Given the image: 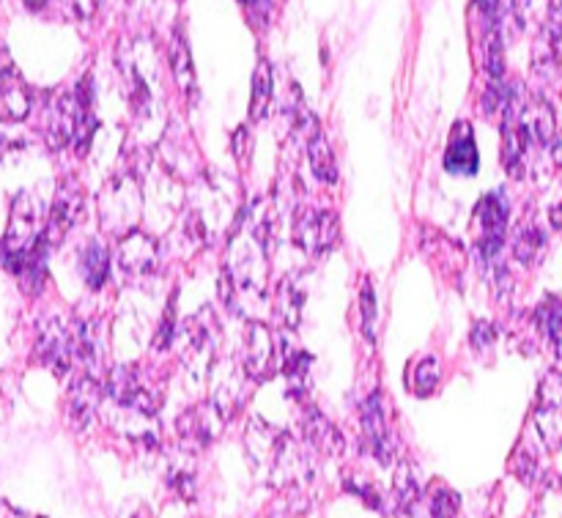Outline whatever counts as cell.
Instances as JSON below:
<instances>
[{
	"mask_svg": "<svg viewBox=\"0 0 562 518\" xmlns=\"http://www.w3.org/2000/svg\"><path fill=\"white\" fill-rule=\"evenodd\" d=\"M305 146H307V162H311L316 179L322 181V184H335V181H338V162H335V154L333 148H329L327 137L318 132V135H313Z\"/></svg>",
	"mask_w": 562,
	"mask_h": 518,
	"instance_id": "24",
	"label": "cell"
},
{
	"mask_svg": "<svg viewBox=\"0 0 562 518\" xmlns=\"http://www.w3.org/2000/svg\"><path fill=\"white\" fill-rule=\"evenodd\" d=\"M5 518H25V516L16 514V510H11V508H5Z\"/></svg>",
	"mask_w": 562,
	"mask_h": 518,
	"instance_id": "43",
	"label": "cell"
},
{
	"mask_svg": "<svg viewBox=\"0 0 562 518\" xmlns=\"http://www.w3.org/2000/svg\"><path fill=\"white\" fill-rule=\"evenodd\" d=\"M274 77L269 60H258L256 71H252V93H250V121L267 119L269 104H272Z\"/></svg>",
	"mask_w": 562,
	"mask_h": 518,
	"instance_id": "23",
	"label": "cell"
},
{
	"mask_svg": "<svg viewBox=\"0 0 562 518\" xmlns=\"http://www.w3.org/2000/svg\"><path fill=\"white\" fill-rule=\"evenodd\" d=\"M532 423H536V431L547 450L554 453L562 448V373L549 371L543 376Z\"/></svg>",
	"mask_w": 562,
	"mask_h": 518,
	"instance_id": "9",
	"label": "cell"
},
{
	"mask_svg": "<svg viewBox=\"0 0 562 518\" xmlns=\"http://www.w3.org/2000/svg\"><path fill=\"white\" fill-rule=\"evenodd\" d=\"M124 518H154V514H151V508H148V505L135 503L130 510H126Z\"/></svg>",
	"mask_w": 562,
	"mask_h": 518,
	"instance_id": "40",
	"label": "cell"
},
{
	"mask_svg": "<svg viewBox=\"0 0 562 518\" xmlns=\"http://www.w3.org/2000/svg\"><path fill=\"white\" fill-rule=\"evenodd\" d=\"M77 130V104L75 93L53 91L44 104V140L53 151H60L75 143Z\"/></svg>",
	"mask_w": 562,
	"mask_h": 518,
	"instance_id": "12",
	"label": "cell"
},
{
	"mask_svg": "<svg viewBox=\"0 0 562 518\" xmlns=\"http://www.w3.org/2000/svg\"><path fill=\"white\" fill-rule=\"evenodd\" d=\"M22 3H25L31 11H44L53 0H22Z\"/></svg>",
	"mask_w": 562,
	"mask_h": 518,
	"instance_id": "42",
	"label": "cell"
},
{
	"mask_svg": "<svg viewBox=\"0 0 562 518\" xmlns=\"http://www.w3.org/2000/svg\"><path fill=\"white\" fill-rule=\"evenodd\" d=\"M510 470L519 475V481H525V483L538 481V461H536V455L527 453V450H516L514 461H510Z\"/></svg>",
	"mask_w": 562,
	"mask_h": 518,
	"instance_id": "34",
	"label": "cell"
},
{
	"mask_svg": "<svg viewBox=\"0 0 562 518\" xmlns=\"http://www.w3.org/2000/svg\"><path fill=\"white\" fill-rule=\"evenodd\" d=\"M239 3H245V5H250V3H256V0H239Z\"/></svg>",
	"mask_w": 562,
	"mask_h": 518,
	"instance_id": "44",
	"label": "cell"
},
{
	"mask_svg": "<svg viewBox=\"0 0 562 518\" xmlns=\"http://www.w3.org/2000/svg\"><path fill=\"white\" fill-rule=\"evenodd\" d=\"M300 437L302 442L311 444L313 450H322V453H338V450H344L340 431L316 406L300 404Z\"/></svg>",
	"mask_w": 562,
	"mask_h": 518,
	"instance_id": "20",
	"label": "cell"
},
{
	"mask_svg": "<svg viewBox=\"0 0 562 518\" xmlns=\"http://www.w3.org/2000/svg\"><path fill=\"white\" fill-rule=\"evenodd\" d=\"M510 219V203L503 190L486 192L475 206V223H477V252L486 263H492L499 256L505 245V234H508Z\"/></svg>",
	"mask_w": 562,
	"mask_h": 518,
	"instance_id": "5",
	"label": "cell"
},
{
	"mask_svg": "<svg viewBox=\"0 0 562 518\" xmlns=\"http://www.w3.org/2000/svg\"><path fill=\"white\" fill-rule=\"evenodd\" d=\"M278 365V346L272 329L261 322L247 324L245 335V373L252 382H267Z\"/></svg>",
	"mask_w": 562,
	"mask_h": 518,
	"instance_id": "16",
	"label": "cell"
},
{
	"mask_svg": "<svg viewBox=\"0 0 562 518\" xmlns=\"http://www.w3.org/2000/svg\"><path fill=\"white\" fill-rule=\"evenodd\" d=\"M168 483L179 497L187 499V503L195 497V472H192L190 466H176V470H170Z\"/></svg>",
	"mask_w": 562,
	"mask_h": 518,
	"instance_id": "33",
	"label": "cell"
},
{
	"mask_svg": "<svg viewBox=\"0 0 562 518\" xmlns=\"http://www.w3.org/2000/svg\"><path fill=\"white\" fill-rule=\"evenodd\" d=\"M60 5H64L66 11H69L75 20H91L93 11H97L99 0H60Z\"/></svg>",
	"mask_w": 562,
	"mask_h": 518,
	"instance_id": "37",
	"label": "cell"
},
{
	"mask_svg": "<svg viewBox=\"0 0 562 518\" xmlns=\"http://www.w3.org/2000/svg\"><path fill=\"white\" fill-rule=\"evenodd\" d=\"M302 311H305V291L296 289V283L291 278H285L278 285V302H274V313H278L280 322L289 329H296L302 322Z\"/></svg>",
	"mask_w": 562,
	"mask_h": 518,
	"instance_id": "25",
	"label": "cell"
},
{
	"mask_svg": "<svg viewBox=\"0 0 562 518\" xmlns=\"http://www.w3.org/2000/svg\"><path fill=\"white\" fill-rule=\"evenodd\" d=\"M344 486H346V492L357 494V497H360L362 503H366V505H371V508L382 510V497H379V494L373 492V486H371V483L360 481V477H351V481H346Z\"/></svg>",
	"mask_w": 562,
	"mask_h": 518,
	"instance_id": "36",
	"label": "cell"
},
{
	"mask_svg": "<svg viewBox=\"0 0 562 518\" xmlns=\"http://www.w3.org/2000/svg\"><path fill=\"white\" fill-rule=\"evenodd\" d=\"M360 307H362V335L368 340H376V296H373L371 280H362L360 289Z\"/></svg>",
	"mask_w": 562,
	"mask_h": 518,
	"instance_id": "31",
	"label": "cell"
},
{
	"mask_svg": "<svg viewBox=\"0 0 562 518\" xmlns=\"http://www.w3.org/2000/svg\"><path fill=\"white\" fill-rule=\"evenodd\" d=\"M31 104L33 97L25 77L20 75V69L3 53V58H0V119L11 121V124L25 121L27 113H31Z\"/></svg>",
	"mask_w": 562,
	"mask_h": 518,
	"instance_id": "17",
	"label": "cell"
},
{
	"mask_svg": "<svg viewBox=\"0 0 562 518\" xmlns=\"http://www.w3.org/2000/svg\"><path fill=\"white\" fill-rule=\"evenodd\" d=\"M104 404V384L99 379L82 373L75 384L66 393V423L71 426V431L82 433L91 426L93 417L99 415Z\"/></svg>",
	"mask_w": 562,
	"mask_h": 518,
	"instance_id": "13",
	"label": "cell"
},
{
	"mask_svg": "<svg viewBox=\"0 0 562 518\" xmlns=\"http://www.w3.org/2000/svg\"><path fill=\"white\" fill-rule=\"evenodd\" d=\"M82 214H86V187L77 176H66L64 181H58L53 209H49L47 223H44L42 239L47 241V247L60 245L66 234L80 223Z\"/></svg>",
	"mask_w": 562,
	"mask_h": 518,
	"instance_id": "6",
	"label": "cell"
},
{
	"mask_svg": "<svg viewBox=\"0 0 562 518\" xmlns=\"http://www.w3.org/2000/svg\"><path fill=\"white\" fill-rule=\"evenodd\" d=\"M143 206H146V195H143V184L135 170H119L110 176L99 195V223L104 234L126 236L137 230Z\"/></svg>",
	"mask_w": 562,
	"mask_h": 518,
	"instance_id": "2",
	"label": "cell"
},
{
	"mask_svg": "<svg viewBox=\"0 0 562 518\" xmlns=\"http://www.w3.org/2000/svg\"><path fill=\"white\" fill-rule=\"evenodd\" d=\"M80 272L82 280L91 291L104 289L110 278V250L102 239H88L80 252Z\"/></svg>",
	"mask_w": 562,
	"mask_h": 518,
	"instance_id": "21",
	"label": "cell"
},
{
	"mask_svg": "<svg viewBox=\"0 0 562 518\" xmlns=\"http://www.w3.org/2000/svg\"><path fill=\"white\" fill-rule=\"evenodd\" d=\"M104 324L97 316H82L71 329V354L86 365L88 376L99 379L104 373Z\"/></svg>",
	"mask_w": 562,
	"mask_h": 518,
	"instance_id": "15",
	"label": "cell"
},
{
	"mask_svg": "<svg viewBox=\"0 0 562 518\" xmlns=\"http://www.w3.org/2000/svg\"><path fill=\"white\" fill-rule=\"evenodd\" d=\"M538 327L543 329L547 340L552 344L558 360H562V302L560 300H547L536 313Z\"/></svg>",
	"mask_w": 562,
	"mask_h": 518,
	"instance_id": "29",
	"label": "cell"
},
{
	"mask_svg": "<svg viewBox=\"0 0 562 518\" xmlns=\"http://www.w3.org/2000/svg\"><path fill=\"white\" fill-rule=\"evenodd\" d=\"M225 415L220 412V406L214 401H203V404L192 406L184 415L179 417V433L181 442L190 450H203L220 437V428H223Z\"/></svg>",
	"mask_w": 562,
	"mask_h": 518,
	"instance_id": "14",
	"label": "cell"
},
{
	"mask_svg": "<svg viewBox=\"0 0 562 518\" xmlns=\"http://www.w3.org/2000/svg\"><path fill=\"white\" fill-rule=\"evenodd\" d=\"M494 340V327L488 322H475V327H472V346L475 349H486V346H492Z\"/></svg>",
	"mask_w": 562,
	"mask_h": 518,
	"instance_id": "38",
	"label": "cell"
},
{
	"mask_svg": "<svg viewBox=\"0 0 562 518\" xmlns=\"http://www.w3.org/2000/svg\"><path fill=\"white\" fill-rule=\"evenodd\" d=\"M234 157L239 159V162H247L250 159V132L241 126V130H236L234 135Z\"/></svg>",
	"mask_w": 562,
	"mask_h": 518,
	"instance_id": "39",
	"label": "cell"
},
{
	"mask_svg": "<svg viewBox=\"0 0 562 518\" xmlns=\"http://www.w3.org/2000/svg\"><path fill=\"white\" fill-rule=\"evenodd\" d=\"M439 376H442V371H439V360L437 357H426V360L415 368V393L417 395L437 393Z\"/></svg>",
	"mask_w": 562,
	"mask_h": 518,
	"instance_id": "30",
	"label": "cell"
},
{
	"mask_svg": "<svg viewBox=\"0 0 562 518\" xmlns=\"http://www.w3.org/2000/svg\"><path fill=\"white\" fill-rule=\"evenodd\" d=\"M552 157H554V162L562 168V132H558V137H554V143H552Z\"/></svg>",
	"mask_w": 562,
	"mask_h": 518,
	"instance_id": "41",
	"label": "cell"
},
{
	"mask_svg": "<svg viewBox=\"0 0 562 518\" xmlns=\"http://www.w3.org/2000/svg\"><path fill=\"white\" fill-rule=\"evenodd\" d=\"M519 126L525 132L527 146L532 148H543V151H552V143L558 137V121H554V110L547 99H530L525 104L519 115Z\"/></svg>",
	"mask_w": 562,
	"mask_h": 518,
	"instance_id": "18",
	"label": "cell"
},
{
	"mask_svg": "<svg viewBox=\"0 0 562 518\" xmlns=\"http://www.w3.org/2000/svg\"><path fill=\"white\" fill-rule=\"evenodd\" d=\"M173 318H176V305L170 302L168 307H165V316L162 322H159V329H157V338H154V346H157L159 351L168 349L170 344L176 340V327H173Z\"/></svg>",
	"mask_w": 562,
	"mask_h": 518,
	"instance_id": "35",
	"label": "cell"
},
{
	"mask_svg": "<svg viewBox=\"0 0 562 518\" xmlns=\"http://www.w3.org/2000/svg\"><path fill=\"white\" fill-rule=\"evenodd\" d=\"M42 234H44L42 201L27 190L16 192L14 201H11L9 228H5V236L0 239L3 241V258H0V267L9 269L16 258L27 256V252L42 241Z\"/></svg>",
	"mask_w": 562,
	"mask_h": 518,
	"instance_id": "4",
	"label": "cell"
},
{
	"mask_svg": "<svg viewBox=\"0 0 562 518\" xmlns=\"http://www.w3.org/2000/svg\"><path fill=\"white\" fill-rule=\"evenodd\" d=\"M543 247H547V236H543V230L538 228V225L527 223V225H521L519 230H516L514 256H516V261H519V263H525V267L536 263L538 258H541Z\"/></svg>",
	"mask_w": 562,
	"mask_h": 518,
	"instance_id": "26",
	"label": "cell"
},
{
	"mask_svg": "<svg viewBox=\"0 0 562 518\" xmlns=\"http://www.w3.org/2000/svg\"><path fill=\"white\" fill-rule=\"evenodd\" d=\"M428 499V516L431 518H456L459 516V508H461V497L459 492H453V488L448 486V483L442 481H434L431 486H428L426 497Z\"/></svg>",
	"mask_w": 562,
	"mask_h": 518,
	"instance_id": "27",
	"label": "cell"
},
{
	"mask_svg": "<svg viewBox=\"0 0 562 518\" xmlns=\"http://www.w3.org/2000/svg\"><path fill=\"white\" fill-rule=\"evenodd\" d=\"M115 263H119L121 274L130 280L151 278L159 267L157 239L151 234H143V230H132V234L121 236Z\"/></svg>",
	"mask_w": 562,
	"mask_h": 518,
	"instance_id": "11",
	"label": "cell"
},
{
	"mask_svg": "<svg viewBox=\"0 0 562 518\" xmlns=\"http://www.w3.org/2000/svg\"><path fill=\"white\" fill-rule=\"evenodd\" d=\"M220 349V324L212 307H203L187 318L179 333V354L190 384H203L212 373Z\"/></svg>",
	"mask_w": 562,
	"mask_h": 518,
	"instance_id": "3",
	"label": "cell"
},
{
	"mask_svg": "<svg viewBox=\"0 0 562 518\" xmlns=\"http://www.w3.org/2000/svg\"><path fill=\"white\" fill-rule=\"evenodd\" d=\"M360 423H362V439H366L368 453H371L382 466L393 464L395 439H393V431H390L387 401H384V395L379 393V390L362 401Z\"/></svg>",
	"mask_w": 562,
	"mask_h": 518,
	"instance_id": "7",
	"label": "cell"
},
{
	"mask_svg": "<svg viewBox=\"0 0 562 518\" xmlns=\"http://www.w3.org/2000/svg\"><path fill=\"white\" fill-rule=\"evenodd\" d=\"M71 333L60 318H44L36 329L33 360L53 371L55 376H66L71 368Z\"/></svg>",
	"mask_w": 562,
	"mask_h": 518,
	"instance_id": "10",
	"label": "cell"
},
{
	"mask_svg": "<svg viewBox=\"0 0 562 518\" xmlns=\"http://www.w3.org/2000/svg\"><path fill=\"white\" fill-rule=\"evenodd\" d=\"M294 241L302 252L311 258H322L340 241V223L335 212H305L296 214L294 219Z\"/></svg>",
	"mask_w": 562,
	"mask_h": 518,
	"instance_id": "8",
	"label": "cell"
},
{
	"mask_svg": "<svg viewBox=\"0 0 562 518\" xmlns=\"http://www.w3.org/2000/svg\"><path fill=\"white\" fill-rule=\"evenodd\" d=\"M477 168H481V154H477L475 132L467 121H459L445 148V170L453 176H475Z\"/></svg>",
	"mask_w": 562,
	"mask_h": 518,
	"instance_id": "19",
	"label": "cell"
},
{
	"mask_svg": "<svg viewBox=\"0 0 562 518\" xmlns=\"http://www.w3.org/2000/svg\"><path fill=\"white\" fill-rule=\"evenodd\" d=\"M311 365L313 357L305 349H294V346H283V360H280V371H283L285 382H289L291 395L305 398L307 384H311Z\"/></svg>",
	"mask_w": 562,
	"mask_h": 518,
	"instance_id": "22",
	"label": "cell"
},
{
	"mask_svg": "<svg viewBox=\"0 0 562 518\" xmlns=\"http://www.w3.org/2000/svg\"><path fill=\"white\" fill-rule=\"evenodd\" d=\"M532 518H562V483L549 481L543 486L541 499L536 505V516Z\"/></svg>",
	"mask_w": 562,
	"mask_h": 518,
	"instance_id": "32",
	"label": "cell"
},
{
	"mask_svg": "<svg viewBox=\"0 0 562 518\" xmlns=\"http://www.w3.org/2000/svg\"><path fill=\"white\" fill-rule=\"evenodd\" d=\"M247 461L252 466V475L261 483L274 488H302L313 477L311 455L302 450L300 439L291 433L278 431L267 420H250L245 431Z\"/></svg>",
	"mask_w": 562,
	"mask_h": 518,
	"instance_id": "1",
	"label": "cell"
},
{
	"mask_svg": "<svg viewBox=\"0 0 562 518\" xmlns=\"http://www.w3.org/2000/svg\"><path fill=\"white\" fill-rule=\"evenodd\" d=\"M170 71H173V80L179 82L181 91L190 97L195 91V69H192L190 47H187L184 36L173 38V47H170Z\"/></svg>",
	"mask_w": 562,
	"mask_h": 518,
	"instance_id": "28",
	"label": "cell"
}]
</instances>
